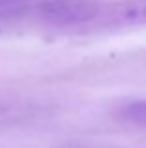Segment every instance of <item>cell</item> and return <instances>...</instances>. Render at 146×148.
I'll return each instance as SVG.
<instances>
[{
	"mask_svg": "<svg viewBox=\"0 0 146 148\" xmlns=\"http://www.w3.org/2000/svg\"><path fill=\"white\" fill-rule=\"evenodd\" d=\"M36 11L53 25H83L101 15L103 4L99 0H43Z\"/></svg>",
	"mask_w": 146,
	"mask_h": 148,
	"instance_id": "obj_1",
	"label": "cell"
},
{
	"mask_svg": "<svg viewBox=\"0 0 146 148\" xmlns=\"http://www.w3.org/2000/svg\"><path fill=\"white\" fill-rule=\"evenodd\" d=\"M109 19L116 25L146 26V0H124L109 10Z\"/></svg>",
	"mask_w": 146,
	"mask_h": 148,
	"instance_id": "obj_2",
	"label": "cell"
},
{
	"mask_svg": "<svg viewBox=\"0 0 146 148\" xmlns=\"http://www.w3.org/2000/svg\"><path fill=\"white\" fill-rule=\"evenodd\" d=\"M120 114H122L124 120H128V122H131V124L146 126V99L131 101V103L124 105Z\"/></svg>",
	"mask_w": 146,
	"mask_h": 148,
	"instance_id": "obj_3",
	"label": "cell"
},
{
	"mask_svg": "<svg viewBox=\"0 0 146 148\" xmlns=\"http://www.w3.org/2000/svg\"><path fill=\"white\" fill-rule=\"evenodd\" d=\"M30 0H0V11H10V10H17V8L28 4Z\"/></svg>",
	"mask_w": 146,
	"mask_h": 148,
	"instance_id": "obj_4",
	"label": "cell"
}]
</instances>
